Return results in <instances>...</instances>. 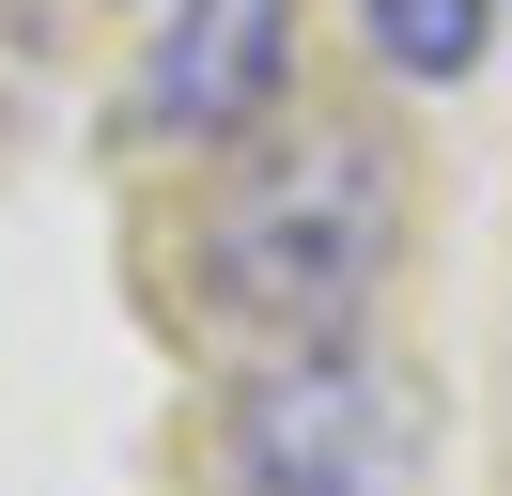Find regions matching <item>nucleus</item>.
Returning <instances> with one entry per match:
<instances>
[{"label": "nucleus", "instance_id": "nucleus-1", "mask_svg": "<svg viewBox=\"0 0 512 496\" xmlns=\"http://www.w3.org/2000/svg\"><path fill=\"white\" fill-rule=\"evenodd\" d=\"M404 264V140L373 109H280L202 186V295L264 341H357Z\"/></svg>", "mask_w": 512, "mask_h": 496}, {"label": "nucleus", "instance_id": "nucleus-2", "mask_svg": "<svg viewBox=\"0 0 512 496\" xmlns=\"http://www.w3.org/2000/svg\"><path fill=\"white\" fill-rule=\"evenodd\" d=\"M419 465H435V403L373 341H280L218 419L233 496H419Z\"/></svg>", "mask_w": 512, "mask_h": 496}, {"label": "nucleus", "instance_id": "nucleus-3", "mask_svg": "<svg viewBox=\"0 0 512 496\" xmlns=\"http://www.w3.org/2000/svg\"><path fill=\"white\" fill-rule=\"evenodd\" d=\"M295 78V0H156V62H140V140L233 155L249 124H280Z\"/></svg>", "mask_w": 512, "mask_h": 496}, {"label": "nucleus", "instance_id": "nucleus-4", "mask_svg": "<svg viewBox=\"0 0 512 496\" xmlns=\"http://www.w3.org/2000/svg\"><path fill=\"white\" fill-rule=\"evenodd\" d=\"M497 16H512V0H357V31H373V62L404 93H466L481 47H497Z\"/></svg>", "mask_w": 512, "mask_h": 496}, {"label": "nucleus", "instance_id": "nucleus-5", "mask_svg": "<svg viewBox=\"0 0 512 496\" xmlns=\"http://www.w3.org/2000/svg\"><path fill=\"white\" fill-rule=\"evenodd\" d=\"M140 16H156V0H140Z\"/></svg>", "mask_w": 512, "mask_h": 496}]
</instances>
